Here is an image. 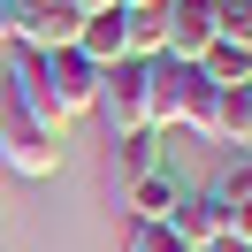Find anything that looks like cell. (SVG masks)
I'll list each match as a JSON object with an SVG mask.
<instances>
[{"instance_id":"obj_16","label":"cell","mask_w":252,"mask_h":252,"mask_svg":"<svg viewBox=\"0 0 252 252\" xmlns=\"http://www.w3.org/2000/svg\"><path fill=\"white\" fill-rule=\"evenodd\" d=\"M115 8H160V0H115Z\"/></svg>"},{"instance_id":"obj_1","label":"cell","mask_w":252,"mask_h":252,"mask_svg":"<svg viewBox=\"0 0 252 252\" xmlns=\"http://www.w3.org/2000/svg\"><path fill=\"white\" fill-rule=\"evenodd\" d=\"M0 160L16 176H54L62 168V130H46L8 84H0Z\"/></svg>"},{"instance_id":"obj_10","label":"cell","mask_w":252,"mask_h":252,"mask_svg":"<svg viewBox=\"0 0 252 252\" xmlns=\"http://www.w3.org/2000/svg\"><path fill=\"white\" fill-rule=\"evenodd\" d=\"M191 69H199L206 84H252V46H221V38H214Z\"/></svg>"},{"instance_id":"obj_7","label":"cell","mask_w":252,"mask_h":252,"mask_svg":"<svg viewBox=\"0 0 252 252\" xmlns=\"http://www.w3.org/2000/svg\"><path fill=\"white\" fill-rule=\"evenodd\" d=\"M168 237H176L184 252L221 245V214H214V199H206V191H176V206H168Z\"/></svg>"},{"instance_id":"obj_4","label":"cell","mask_w":252,"mask_h":252,"mask_svg":"<svg viewBox=\"0 0 252 252\" xmlns=\"http://www.w3.org/2000/svg\"><path fill=\"white\" fill-rule=\"evenodd\" d=\"M38 62H46V92H54V107H62V123L92 115V99H99V69L84 62L77 46H62V54H38Z\"/></svg>"},{"instance_id":"obj_15","label":"cell","mask_w":252,"mask_h":252,"mask_svg":"<svg viewBox=\"0 0 252 252\" xmlns=\"http://www.w3.org/2000/svg\"><path fill=\"white\" fill-rule=\"evenodd\" d=\"M0 54H8V8H0Z\"/></svg>"},{"instance_id":"obj_9","label":"cell","mask_w":252,"mask_h":252,"mask_svg":"<svg viewBox=\"0 0 252 252\" xmlns=\"http://www.w3.org/2000/svg\"><path fill=\"white\" fill-rule=\"evenodd\" d=\"M123 206H130V221H168V206H176V176H160V168L130 176V184H123Z\"/></svg>"},{"instance_id":"obj_2","label":"cell","mask_w":252,"mask_h":252,"mask_svg":"<svg viewBox=\"0 0 252 252\" xmlns=\"http://www.w3.org/2000/svg\"><path fill=\"white\" fill-rule=\"evenodd\" d=\"M0 8H8V46H31V54L77 46V23H84L77 0H0Z\"/></svg>"},{"instance_id":"obj_6","label":"cell","mask_w":252,"mask_h":252,"mask_svg":"<svg viewBox=\"0 0 252 252\" xmlns=\"http://www.w3.org/2000/svg\"><path fill=\"white\" fill-rule=\"evenodd\" d=\"M206 145H252V84H214V115H206Z\"/></svg>"},{"instance_id":"obj_17","label":"cell","mask_w":252,"mask_h":252,"mask_svg":"<svg viewBox=\"0 0 252 252\" xmlns=\"http://www.w3.org/2000/svg\"><path fill=\"white\" fill-rule=\"evenodd\" d=\"M77 8H84V16H92V8H115V0H77Z\"/></svg>"},{"instance_id":"obj_8","label":"cell","mask_w":252,"mask_h":252,"mask_svg":"<svg viewBox=\"0 0 252 252\" xmlns=\"http://www.w3.org/2000/svg\"><path fill=\"white\" fill-rule=\"evenodd\" d=\"M77 54L92 69H115V62H130L123 54V8H92V16L77 23Z\"/></svg>"},{"instance_id":"obj_11","label":"cell","mask_w":252,"mask_h":252,"mask_svg":"<svg viewBox=\"0 0 252 252\" xmlns=\"http://www.w3.org/2000/svg\"><path fill=\"white\" fill-rule=\"evenodd\" d=\"M153 138H160V130H130V138H115V176H123V184L153 168Z\"/></svg>"},{"instance_id":"obj_12","label":"cell","mask_w":252,"mask_h":252,"mask_svg":"<svg viewBox=\"0 0 252 252\" xmlns=\"http://www.w3.org/2000/svg\"><path fill=\"white\" fill-rule=\"evenodd\" d=\"M206 115H214V84L191 69V77H184V115H176V130H199V138H206Z\"/></svg>"},{"instance_id":"obj_5","label":"cell","mask_w":252,"mask_h":252,"mask_svg":"<svg viewBox=\"0 0 252 252\" xmlns=\"http://www.w3.org/2000/svg\"><path fill=\"white\" fill-rule=\"evenodd\" d=\"M214 46V8L206 0H160V54L168 62H199Z\"/></svg>"},{"instance_id":"obj_14","label":"cell","mask_w":252,"mask_h":252,"mask_svg":"<svg viewBox=\"0 0 252 252\" xmlns=\"http://www.w3.org/2000/svg\"><path fill=\"white\" fill-rule=\"evenodd\" d=\"M206 252H252V237H221V245H206Z\"/></svg>"},{"instance_id":"obj_3","label":"cell","mask_w":252,"mask_h":252,"mask_svg":"<svg viewBox=\"0 0 252 252\" xmlns=\"http://www.w3.org/2000/svg\"><path fill=\"white\" fill-rule=\"evenodd\" d=\"M92 115H107L115 138L153 130V123H145V62H115V69H99V99H92Z\"/></svg>"},{"instance_id":"obj_13","label":"cell","mask_w":252,"mask_h":252,"mask_svg":"<svg viewBox=\"0 0 252 252\" xmlns=\"http://www.w3.org/2000/svg\"><path fill=\"white\" fill-rule=\"evenodd\" d=\"M130 252H184L168 237V221H138V229H130Z\"/></svg>"}]
</instances>
